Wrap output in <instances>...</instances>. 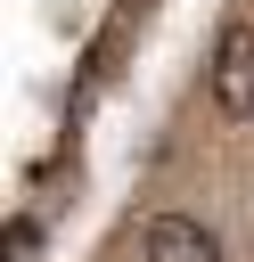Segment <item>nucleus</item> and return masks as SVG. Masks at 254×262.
I'll list each match as a JSON object with an SVG mask.
<instances>
[{
	"mask_svg": "<svg viewBox=\"0 0 254 262\" xmlns=\"http://www.w3.org/2000/svg\"><path fill=\"white\" fill-rule=\"evenodd\" d=\"M213 106L221 115H254V25H229L213 49Z\"/></svg>",
	"mask_w": 254,
	"mask_h": 262,
	"instance_id": "obj_1",
	"label": "nucleus"
},
{
	"mask_svg": "<svg viewBox=\"0 0 254 262\" xmlns=\"http://www.w3.org/2000/svg\"><path fill=\"white\" fill-rule=\"evenodd\" d=\"M147 262H221V246H213L205 221H188V213H156V221H147Z\"/></svg>",
	"mask_w": 254,
	"mask_h": 262,
	"instance_id": "obj_2",
	"label": "nucleus"
},
{
	"mask_svg": "<svg viewBox=\"0 0 254 262\" xmlns=\"http://www.w3.org/2000/svg\"><path fill=\"white\" fill-rule=\"evenodd\" d=\"M33 246H41V221H33V213L8 221V262H33Z\"/></svg>",
	"mask_w": 254,
	"mask_h": 262,
	"instance_id": "obj_3",
	"label": "nucleus"
}]
</instances>
